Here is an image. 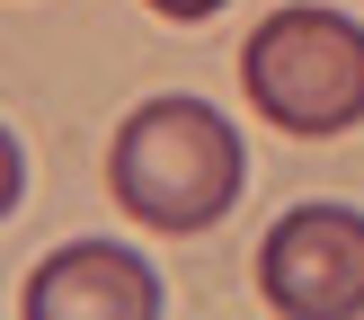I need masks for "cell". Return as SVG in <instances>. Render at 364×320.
<instances>
[{
  "mask_svg": "<svg viewBox=\"0 0 364 320\" xmlns=\"http://www.w3.org/2000/svg\"><path fill=\"white\" fill-rule=\"evenodd\" d=\"M249 151L223 107L205 98H142L107 142V196L142 231H205L240 205Z\"/></svg>",
  "mask_w": 364,
  "mask_h": 320,
  "instance_id": "cell-1",
  "label": "cell"
},
{
  "mask_svg": "<svg viewBox=\"0 0 364 320\" xmlns=\"http://www.w3.org/2000/svg\"><path fill=\"white\" fill-rule=\"evenodd\" d=\"M240 89L276 134L302 142L364 124V18L329 9V0L267 9L258 36L240 45Z\"/></svg>",
  "mask_w": 364,
  "mask_h": 320,
  "instance_id": "cell-2",
  "label": "cell"
},
{
  "mask_svg": "<svg viewBox=\"0 0 364 320\" xmlns=\"http://www.w3.org/2000/svg\"><path fill=\"white\" fill-rule=\"evenodd\" d=\"M258 294L294 320H355L364 311V213L355 205H294L258 240Z\"/></svg>",
  "mask_w": 364,
  "mask_h": 320,
  "instance_id": "cell-3",
  "label": "cell"
},
{
  "mask_svg": "<svg viewBox=\"0 0 364 320\" xmlns=\"http://www.w3.org/2000/svg\"><path fill=\"white\" fill-rule=\"evenodd\" d=\"M27 320H151L160 311V276L116 240H71L27 276Z\"/></svg>",
  "mask_w": 364,
  "mask_h": 320,
  "instance_id": "cell-4",
  "label": "cell"
},
{
  "mask_svg": "<svg viewBox=\"0 0 364 320\" xmlns=\"http://www.w3.org/2000/svg\"><path fill=\"white\" fill-rule=\"evenodd\" d=\"M160 18H178V27H196V18H213V9H231V0H151Z\"/></svg>",
  "mask_w": 364,
  "mask_h": 320,
  "instance_id": "cell-5",
  "label": "cell"
}]
</instances>
